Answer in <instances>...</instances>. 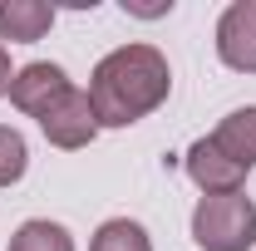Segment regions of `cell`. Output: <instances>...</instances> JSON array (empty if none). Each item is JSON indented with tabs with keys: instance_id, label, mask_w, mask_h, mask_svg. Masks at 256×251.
I'll list each match as a JSON object with an SVG mask.
<instances>
[{
	"instance_id": "obj_2",
	"label": "cell",
	"mask_w": 256,
	"mask_h": 251,
	"mask_svg": "<svg viewBox=\"0 0 256 251\" xmlns=\"http://www.w3.org/2000/svg\"><path fill=\"white\" fill-rule=\"evenodd\" d=\"M192 242L202 251H246L256 242V202L246 192H212L192 212Z\"/></svg>"
},
{
	"instance_id": "obj_1",
	"label": "cell",
	"mask_w": 256,
	"mask_h": 251,
	"mask_svg": "<svg viewBox=\"0 0 256 251\" xmlns=\"http://www.w3.org/2000/svg\"><path fill=\"white\" fill-rule=\"evenodd\" d=\"M172 89V69L153 44H124L104 54L89 79V104H94L98 128H128L143 114H153Z\"/></svg>"
},
{
	"instance_id": "obj_7",
	"label": "cell",
	"mask_w": 256,
	"mask_h": 251,
	"mask_svg": "<svg viewBox=\"0 0 256 251\" xmlns=\"http://www.w3.org/2000/svg\"><path fill=\"white\" fill-rule=\"evenodd\" d=\"M50 25H54V5H44V0H0V40L34 44Z\"/></svg>"
},
{
	"instance_id": "obj_5",
	"label": "cell",
	"mask_w": 256,
	"mask_h": 251,
	"mask_svg": "<svg viewBox=\"0 0 256 251\" xmlns=\"http://www.w3.org/2000/svg\"><path fill=\"white\" fill-rule=\"evenodd\" d=\"M40 128H44V138L54 143V148H84V143H94L98 133V118H94V104H89V94H79V89H69V94L40 118Z\"/></svg>"
},
{
	"instance_id": "obj_13",
	"label": "cell",
	"mask_w": 256,
	"mask_h": 251,
	"mask_svg": "<svg viewBox=\"0 0 256 251\" xmlns=\"http://www.w3.org/2000/svg\"><path fill=\"white\" fill-rule=\"evenodd\" d=\"M128 10H133V15H168L172 5H128Z\"/></svg>"
},
{
	"instance_id": "obj_3",
	"label": "cell",
	"mask_w": 256,
	"mask_h": 251,
	"mask_svg": "<svg viewBox=\"0 0 256 251\" xmlns=\"http://www.w3.org/2000/svg\"><path fill=\"white\" fill-rule=\"evenodd\" d=\"M69 89H74V84L64 79L60 64H44V60H40V64H25V69L10 79V104H15L20 114H30V118H44Z\"/></svg>"
},
{
	"instance_id": "obj_6",
	"label": "cell",
	"mask_w": 256,
	"mask_h": 251,
	"mask_svg": "<svg viewBox=\"0 0 256 251\" xmlns=\"http://www.w3.org/2000/svg\"><path fill=\"white\" fill-rule=\"evenodd\" d=\"M188 178L212 197V192H242L246 168H242V162H232L212 138H197V143L188 148Z\"/></svg>"
},
{
	"instance_id": "obj_10",
	"label": "cell",
	"mask_w": 256,
	"mask_h": 251,
	"mask_svg": "<svg viewBox=\"0 0 256 251\" xmlns=\"http://www.w3.org/2000/svg\"><path fill=\"white\" fill-rule=\"evenodd\" d=\"M89 251H153V246H148V232H143L138 222L114 217V222H104L94 232V246Z\"/></svg>"
},
{
	"instance_id": "obj_11",
	"label": "cell",
	"mask_w": 256,
	"mask_h": 251,
	"mask_svg": "<svg viewBox=\"0 0 256 251\" xmlns=\"http://www.w3.org/2000/svg\"><path fill=\"white\" fill-rule=\"evenodd\" d=\"M25 162H30V153H25V138H20L15 128L0 124V188L20 182V178H25Z\"/></svg>"
},
{
	"instance_id": "obj_12",
	"label": "cell",
	"mask_w": 256,
	"mask_h": 251,
	"mask_svg": "<svg viewBox=\"0 0 256 251\" xmlns=\"http://www.w3.org/2000/svg\"><path fill=\"white\" fill-rule=\"evenodd\" d=\"M10 79H15V74H10V54H5V44H0V94H10Z\"/></svg>"
},
{
	"instance_id": "obj_4",
	"label": "cell",
	"mask_w": 256,
	"mask_h": 251,
	"mask_svg": "<svg viewBox=\"0 0 256 251\" xmlns=\"http://www.w3.org/2000/svg\"><path fill=\"white\" fill-rule=\"evenodd\" d=\"M217 54L232 69L256 74V0L226 5V15L217 20Z\"/></svg>"
},
{
	"instance_id": "obj_8",
	"label": "cell",
	"mask_w": 256,
	"mask_h": 251,
	"mask_svg": "<svg viewBox=\"0 0 256 251\" xmlns=\"http://www.w3.org/2000/svg\"><path fill=\"white\" fill-rule=\"evenodd\" d=\"M212 143H217L232 162L256 168V108H236V114H226L222 124H217V133H212Z\"/></svg>"
},
{
	"instance_id": "obj_9",
	"label": "cell",
	"mask_w": 256,
	"mask_h": 251,
	"mask_svg": "<svg viewBox=\"0 0 256 251\" xmlns=\"http://www.w3.org/2000/svg\"><path fill=\"white\" fill-rule=\"evenodd\" d=\"M10 251H74L69 242V232H64L60 222H25L15 236H10Z\"/></svg>"
}]
</instances>
